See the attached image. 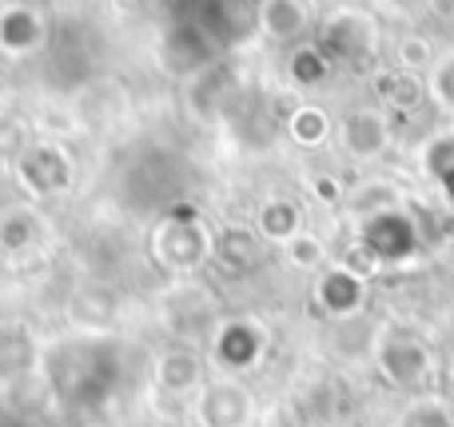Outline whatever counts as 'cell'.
Instances as JSON below:
<instances>
[{
  "mask_svg": "<svg viewBox=\"0 0 454 427\" xmlns=\"http://www.w3.org/2000/svg\"><path fill=\"white\" fill-rule=\"evenodd\" d=\"M299 228V208L291 200H271V204L259 212L255 224V236L259 240H271V244H291Z\"/></svg>",
  "mask_w": 454,
  "mask_h": 427,
  "instance_id": "ba28073f",
  "label": "cell"
},
{
  "mask_svg": "<svg viewBox=\"0 0 454 427\" xmlns=\"http://www.w3.org/2000/svg\"><path fill=\"white\" fill-rule=\"evenodd\" d=\"M427 352L419 348V344H411V340H391L383 348V372L391 376L395 384H415V380H423L427 376Z\"/></svg>",
  "mask_w": 454,
  "mask_h": 427,
  "instance_id": "8992f818",
  "label": "cell"
},
{
  "mask_svg": "<svg viewBox=\"0 0 454 427\" xmlns=\"http://www.w3.org/2000/svg\"><path fill=\"white\" fill-rule=\"evenodd\" d=\"M431 60V44H427V40H403V64H407V68H415V64H427Z\"/></svg>",
  "mask_w": 454,
  "mask_h": 427,
  "instance_id": "d6986e66",
  "label": "cell"
},
{
  "mask_svg": "<svg viewBox=\"0 0 454 427\" xmlns=\"http://www.w3.org/2000/svg\"><path fill=\"white\" fill-rule=\"evenodd\" d=\"M431 92L439 96L442 108L454 112V52L447 60H439V68H434V76H431Z\"/></svg>",
  "mask_w": 454,
  "mask_h": 427,
  "instance_id": "e0dca14e",
  "label": "cell"
},
{
  "mask_svg": "<svg viewBox=\"0 0 454 427\" xmlns=\"http://www.w3.org/2000/svg\"><path fill=\"white\" fill-rule=\"evenodd\" d=\"M379 92H391V100L395 104H411V100H419V92H423V88H419V84H411V80H379Z\"/></svg>",
  "mask_w": 454,
  "mask_h": 427,
  "instance_id": "ac0fdd59",
  "label": "cell"
},
{
  "mask_svg": "<svg viewBox=\"0 0 454 427\" xmlns=\"http://www.w3.org/2000/svg\"><path fill=\"white\" fill-rule=\"evenodd\" d=\"M403 427H454V415L439 404H419L403 415Z\"/></svg>",
  "mask_w": 454,
  "mask_h": 427,
  "instance_id": "9a60e30c",
  "label": "cell"
},
{
  "mask_svg": "<svg viewBox=\"0 0 454 427\" xmlns=\"http://www.w3.org/2000/svg\"><path fill=\"white\" fill-rule=\"evenodd\" d=\"M359 280L351 276V272H331V276H323L319 284V300L327 304V312H351L359 308Z\"/></svg>",
  "mask_w": 454,
  "mask_h": 427,
  "instance_id": "8fae6325",
  "label": "cell"
},
{
  "mask_svg": "<svg viewBox=\"0 0 454 427\" xmlns=\"http://www.w3.org/2000/svg\"><path fill=\"white\" fill-rule=\"evenodd\" d=\"M291 136H295L299 144H319L323 136H327V112L319 108H299L295 116H291Z\"/></svg>",
  "mask_w": 454,
  "mask_h": 427,
  "instance_id": "4fadbf2b",
  "label": "cell"
},
{
  "mask_svg": "<svg viewBox=\"0 0 454 427\" xmlns=\"http://www.w3.org/2000/svg\"><path fill=\"white\" fill-rule=\"evenodd\" d=\"M371 24L363 20V16H343V20H331L327 24V48L335 56H363L371 48V40H375V32L371 36H355V32H367Z\"/></svg>",
  "mask_w": 454,
  "mask_h": 427,
  "instance_id": "30bf717a",
  "label": "cell"
},
{
  "mask_svg": "<svg viewBox=\"0 0 454 427\" xmlns=\"http://www.w3.org/2000/svg\"><path fill=\"white\" fill-rule=\"evenodd\" d=\"M343 148L351 156H379L387 148V120L379 112H355L343 124Z\"/></svg>",
  "mask_w": 454,
  "mask_h": 427,
  "instance_id": "5b68a950",
  "label": "cell"
},
{
  "mask_svg": "<svg viewBox=\"0 0 454 427\" xmlns=\"http://www.w3.org/2000/svg\"><path fill=\"white\" fill-rule=\"evenodd\" d=\"M303 16H307L303 4H263L259 8V28L283 40V36L303 28Z\"/></svg>",
  "mask_w": 454,
  "mask_h": 427,
  "instance_id": "7c38bea8",
  "label": "cell"
},
{
  "mask_svg": "<svg viewBox=\"0 0 454 427\" xmlns=\"http://www.w3.org/2000/svg\"><path fill=\"white\" fill-rule=\"evenodd\" d=\"M200 356L196 352H168L156 364V380L164 391H192L200 384Z\"/></svg>",
  "mask_w": 454,
  "mask_h": 427,
  "instance_id": "52a82bcc",
  "label": "cell"
},
{
  "mask_svg": "<svg viewBox=\"0 0 454 427\" xmlns=\"http://www.w3.org/2000/svg\"><path fill=\"white\" fill-rule=\"evenodd\" d=\"M251 412V399L239 384H212L200 396V420L204 427H243Z\"/></svg>",
  "mask_w": 454,
  "mask_h": 427,
  "instance_id": "7a4b0ae2",
  "label": "cell"
},
{
  "mask_svg": "<svg viewBox=\"0 0 454 427\" xmlns=\"http://www.w3.org/2000/svg\"><path fill=\"white\" fill-rule=\"evenodd\" d=\"M450 415H454V412H450Z\"/></svg>",
  "mask_w": 454,
  "mask_h": 427,
  "instance_id": "ffe728a7",
  "label": "cell"
},
{
  "mask_svg": "<svg viewBox=\"0 0 454 427\" xmlns=\"http://www.w3.org/2000/svg\"><path fill=\"white\" fill-rule=\"evenodd\" d=\"M287 256H291V264L295 268H319V260H323V244L315 236H295L287 244Z\"/></svg>",
  "mask_w": 454,
  "mask_h": 427,
  "instance_id": "2e32d148",
  "label": "cell"
},
{
  "mask_svg": "<svg viewBox=\"0 0 454 427\" xmlns=\"http://www.w3.org/2000/svg\"><path fill=\"white\" fill-rule=\"evenodd\" d=\"M40 36H44V16L36 8H4L0 12V48L12 56H24V52H36Z\"/></svg>",
  "mask_w": 454,
  "mask_h": 427,
  "instance_id": "277c9868",
  "label": "cell"
},
{
  "mask_svg": "<svg viewBox=\"0 0 454 427\" xmlns=\"http://www.w3.org/2000/svg\"><path fill=\"white\" fill-rule=\"evenodd\" d=\"M212 248H215V256L227 264V272H247L251 264L259 260V236L247 232V228H227Z\"/></svg>",
  "mask_w": 454,
  "mask_h": 427,
  "instance_id": "9c48e42d",
  "label": "cell"
},
{
  "mask_svg": "<svg viewBox=\"0 0 454 427\" xmlns=\"http://www.w3.org/2000/svg\"><path fill=\"white\" fill-rule=\"evenodd\" d=\"M20 180L28 184L32 192H40V196H48V192H60L68 188L72 180V164L60 156L56 148H32L20 156Z\"/></svg>",
  "mask_w": 454,
  "mask_h": 427,
  "instance_id": "3957f363",
  "label": "cell"
},
{
  "mask_svg": "<svg viewBox=\"0 0 454 427\" xmlns=\"http://www.w3.org/2000/svg\"><path fill=\"white\" fill-rule=\"evenodd\" d=\"M192 240H207L204 236V228L200 224H168V228H160L156 232V256H160V264H168V268H180V272H188V268H196L200 260H204L212 248H192Z\"/></svg>",
  "mask_w": 454,
  "mask_h": 427,
  "instance_id": "6da1fadb",
  "label": "cell"
},
{
  "mask_svg": "<svg viewBox=\"0 0 454 427\" xmlns=\"http://www.w3.org/2000/svg\"><path fill=\"white\" fill-rule=\"evenodd\" d=\"M36 232L40 228L32 224V216L12 212L0 220V248H28V244H36Z\"/></svg>",
  "mask_w": 454,
  "mask_h": 427,
  "instance_id": "5bb4252c",
  "label": "cell"
}]
</instances>
